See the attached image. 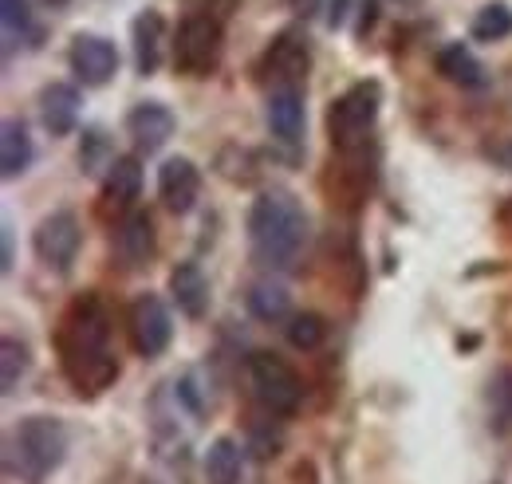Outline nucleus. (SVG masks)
<instances>
[{
    "label": "nucleus",
    "instance_id": "obj_16",
    "mask_svg": "<svg viewBox=\"0 0 512 484\" xmlns=\"http://www.w3.org/2000/svg\"><path fill=\"white\" fill-rule=\"evenodd\" d=\"M79 107H83V99L71 83H48L40 91V122L52 138H67L79 126Z\"/></svg>",
    "mask_w": 512,
    "mask_h": 484
},
{
    "label": "nucleus",
    "instance_id": "obj_1",
    "mask_svg": "<svg viewBox=\"0 0 512 484\" xmlns=\"http://www.w3.org/2000/svg\"><path fill=\"white\" fill-rule=\"evenodd\" d=\"M56 351L64 378L79 394H103L119 382V355L111 347V311L95 292L71 300L56 331Z\"/></svg>",
    "mask_w": 512,
    "mask_h": 484
},
{
    "label": "nucleus",
    "instance_id": "obj_4",
    "mask_svg": "<svg viewBox=\"0 0 512 484\" xmlns=\"http://www.w3.org/2000/svg\"><path fill=\"white\" fill-rule=\"evenodd\" d=\"M379 107H383V87L375 79L347 87L327 107V138H331V150L339 158H367L375 122H379Z\"/></svg>",
    "mask_w": 512,
    "mask_h": 484
},
{
    "label": "nucleus",
    "instance_id": "obj_29",
    "mask_svg": "<svg viewBox=\"0 0 512 484\" xmlns=\"http://www.w3.org/2000/svg\"><path fill=\"white\" fill-rule=\"evenodd\" d=\"M284 4H288V12H296V16H304V20H308V16H316V12H320L323 0H284Z\"/></svg>",
    "mask_w": 512,
    "mask_h": 484
},
{
    "label": "nucleus",
    "instance_id": "obj_7",
    "mask_svg": "<svg viewBox=\"0 0 512 484\" xmlns=\"http://www.w3.org/2000/svg\"><path fill=\"white\" fill-rule=\"evenodd\" d=\"M308 71H312V52H308V40L300 32H280L264 48L260 63H256V75H260V83L268 91H276V87H304Z\"/></svg>",
    "mask_w": 512,
    "mask_h": 484
},
{
    "label": "nucleus",
    "instance_id": "obj_28",
    "mask_svg": "<svg viewBox=\"0 0 512 484\" xmlns=\"http://www.w3.org/2000/svg\"><path fill=\"white\" fill-rule=\"evenodd\" d=\"M485 154L501 166V170H509L512 174V134H505V138H493L489 146H485Z\"/></svg>",
    "mask_w": 512,
    "mask_h": 484
},
{
    "label": "nucleus",
    "instance_id": "obj_26",
    "mask_svg": "<svg viewBox=\"0 0 512 484\" xmlns=\"http://www.w3.org/2000/svg\"><path fill=\"white\" fill-rule=\"evenodd\" d=\"M0 20H4V52H12L16 44H28L32 36L28 0H0Z\"/></svg>",
    "mask_w": 512,
    "mask_h": 484
},
{
    "label": "nucleus",
    "instance_id": "obj_6",
    "mask_svg": "<svg viewBox=\"0 0 512 484\" xmlns=\"http://www.w3.org/2000/svg\"><path fill=\"white\" fill-rule=\"evenodd\" d=\"M249 386H253L256 402L272 414H296L304 402V378L296 374V366L284 363L272 351H253L249 355Z\"/></svg>",
    "mask_w": 512,
    "mask_h": 484
},
{
    "label": "nucleus",
    "instance_id": "obj_22",
    "mask_svg": "<svg viewBox=\"0 0 512 484\" xmlns=\"http://www.w3.org/2000/svg\"><path fill=\"white\" fill-rule=\"evenodd\" d=\"M249 311H253L260 323H280V319H292V296L284 284L276 280H256L249 288Z\"/></svg>",
    "mask_w": 512,
    "mask_h": 484
},
{
    "label": "nucleus",
    "instance_id": "obj_11",
    "mask_svg": "<svg viewBox=\"0 0 512 484\" xmlns=\"http://www.w3.org/2000/svg\"><path fill=\"white\" fill-rule=\"evenodd\" d=\"M138 193H142V166H138V158H130V154L111 158L103 189H99V213L103 217H130Z\"/></svg>",
    "mask_w": 512,
    "mask_h": 484
},
{
    "label": "nucleus",
    "instance_id": "obj_12",
    "mask_svg": "<svg viewBox=\"0 0 512 484\" xmlns=\"http://www.w3.org/2000/svg\"><path fill=\"white\" fill-rule=\"evenodd\" d=\"M111 252L119 260V268H146L158 252V237H154V221L150 213H130L115 225V237H111Z\"/></svg>",
    "mask_w": 512,
    "mask_h": 484
},
{
    "label": "nucleus",
    "instance_id": "obj_31",
    "mask_svg": "<svg viewBox=\"0 0 512 484\" xmlns=\"http://www.w3.org/2000/svg\"><path fill=\"white\" fill-rule=\"evenodd\" d=\"M497 221H501V229H505V233L512 237V197L505 201V205H501V209H497Z\"/></svg>",
    "mask_w": 512,
    "mask_h": 484
},
{
    "label": "nucleus",
    "instance_id": "obj_34",
    "mask_svg": "<svg viewBox=\"0 0 512 484\" xmlns=\"http://www.w3.org/2000/svg\"><path fill=\"white\" fill-rule=\"evenodd\" d=\"M398 4H402V8H414V4H422V0H398Z\"/></svg>",
    "mask_w": 512,
    "mask_h": 484
},
{
    "label": "nucleus",
    "instance_id": "obj_10",
    "mask_svg": "<svg viewBox=\"0 0 512 484\" xmlns=\"http://www.w3.org/2000/svg\"><path fill=\"white\" fill-rule=\"evenodd\" d=\"M67 63L83 87H107L119 71V48L99 32H75L67 48Z\"/></svg>",
    "mask_w": 512,
    "mask_h": 484
},
{
    "label": "nucleus",
    "instance_id": "obj_14",
    "mask_svg": "<svg viewBox=\"0 0 512 484\" xmlns=\"http://www.w3.org/2000/svg\"><path fill=\"white\" fill-rule=\"evenodd\" d=\"M264 122L276 142L296 146L304 134V87H276L264 99Z\"/></svg>",
    "mask_w": 512,
    "mask_h": 484
},
{
    "label": "nucleus",
    "instance_id": "obj_21",
    "mask_svg": "<svg viewBox=\"0 0 512 484\" xmlns=\"http://www.w3.org/2000/svg\"><path fill=\"white\" fill-rule=\"evenodd\" d=\"M245 477V457L233 437H217L205 449V484H241Z\"/></svg>",
    "mask_w": 512,
    "mask_h": 484
},
{
    "label": "nucleus",
    "instance_id": "obj_25",
    "mask_svg": "<svg viewBox=\"0 0 512 484\" xmlns=\"http://www.w3.org/2000/svg\"><path fill=\"white\" fill-rule=\"evenodd\" d=\"M284 335H288V343L296 351H320L323 339H327V323H323V315H316V311H300V315L288 319Z\"/></svg>",
    "mask_w": 512,
    "mask_h": 484
},
{
    "label": "nucleus",
    "instance_id": "obj_17",
    "mask_svg": "<svg viewBox=\"0 0 512 484\" xmlns=\"http://www.w3.org/2000/svg\"><path fill=\"white\" fill-rule=\"evenodd\" d=\"M130 40H134V67L138 75H154L158 63H162V48H166V20L162 12L146 8L134 16L130 24Z\"/></svg>",
    "mask_w": 512,
    "mask_h": 484
},
{
    "label": "nucleus",
    "instance_id": "obj_5",
    "mask_svg": "<svg viewBox=\"0 0 512 484\" xmlns=\"http://www.w3.org/2000/svg\"><path fill=\"white\" fill-rule=\"evenodd\" d=\"M225 52V24L209 8H190L174 32V67L190 79H209Z\"/></svg>",
    "mask_w": 512,
    "mask_h": 484
},
{
    "label": "nucleus",
    "instance_id": "obj_30",
    "mask_svg": "<svg viewBox=\"0 0 512 484\" xmlns=\"http://www.w3.org/2000/svg\"><path fill=\"white\" fill-rule=\"evenodd\" d=\"M347 20V0H331V12H327V28H343Z\"/></svg>",
    "mask_w": 512,
    "mask_h": 484
},
{
    "label": "nucleus",
    "instance_id": "obj_8",
    "mask_svg": "<svg viewBox=\"0 0 512 484\" xmlns=\"http://www.w3.org/2000/svg\"><path fill=\"white\" fill-rule=\"evenodd\" d=\"M79 244H83V229H79V217H75L71 209L48 213V217L36 225V233H32V252H36V260H40L44 268H52V272H67V268L75 264Z\"/></svg>",
    "mask_w": 512,
    "mask_h": 484
},
{
    "label": "nucleus",
    "instance_id": "obj_3",
    "mask_svg": "<svg viewBox=\"0 0 512 484\" xmlns=\"http://www.w3.org/2000/svg\"><path fill=\"white\" fill-rule=\"evenodd\" d=\"M64 453H67L64 422L60 418L32 414V418H24L20 425H12L8 437H4V473L16 477V481L40 484L64 465Z\"/></svg>",
    "mask_w": 512,
    "mask_h": 484
},
{
    "label": "nucleus",
    "instance_id": "obj_33",
    "mask_svg": "<svg viewBox=\"0 0 512 484\" xmlns=\"http://www.w3.org/2000/svg\"><path fill=\"white\" fill-rule=\"evenodd\" d=\"M40 4H48V8H64L67 0H40Z\"/></svg>",
    "mask_w": 512,
    "mask_h": 484
},
{
    "label": "nucleus",
    "instance_id": "obj_15",
    "mask_svg": "<svg viewBox=\"0 0 512 484\" xmlns=\"http://www.w3.org/2000/svg\"><path fill=\"white\" fill-rule=\"evenodd\" d=\"M174 111L166 103H138L127 115V134L130 142L142 150V154H154L162 150L170 138H174Z\"/></svg>",
    "mask_w": 512,
    "mask_h": 484
},
{
    "label": "nucleus",
    "instance_id": "obj_18",
    "mask_svg": "<svg viewBox=\"0 0 512 484\" xmlns=\"http://www.w3.org/2000/svg\"><path fill=\"white\" fill-rule=\"evenodd\" d=\"M170 300L186 319H201L209 311V280L193 260H182L170 272Z\"/></svg>",
    "mask_w": 512,
    "mask_h": 484
},
{
    "label": "nucleus",
    "instance_id": "obj_19",
    "mask_svg": "<svg viewBox=\"0 0 512 484\" xmlns=\"http://www.w3.org/2000/svg\"><path fill=\"white\" fill-rule=\"evenodd\" d=\"M434 67H438V75L449 79V83H457V87H465V91H477V87H485V63L477 60L461 40H453L446 48H438V56H434Z\"/></svg>",
    "mask_w": 512,
    "mask_h": 484
},
{
    "label": "nucleus",
    "instance_id": "obj_23",
    "mask_svg": "<svg viewBox=\"0 0 512 484\" xmlns=\"http://www.w3.org/2000/svg\"><path fill=\"white\" fill-rule=\"evenodd\" d=\"M485 410H489V429L493 433H509L512 429V366L493 370L489 386H485Z\"/></svg>",
    "mask_w": 512,
    "mask_h": 484
},
{
    "label": "nucleus",
    "instance_id": "obj_9",
    "mask_svg": "<svg viewBox=\"0 0 512 484\" xmlns=\"http://www.w3.org/2000/svg\"><path fill=\"white\" fill-rule=\"evenodd\" d=\"M127 323H130V343H134V351L142 359H158L170 347V339H174L170 307L162 303V296H154V292H142L138 300L130 303Z\"/></svg>",
    "mask_w": 512,
    "mask_h": 484
},
{
    "label": "nucleus",
    "instance_id": "obj_13",
    "mask_svg": "<svg viewBox=\"0 0 512 484\" xmlns=\"http://www.w3.org/2000/svg\"><path fill=\"white\" fill-rule=\"evenodd\" d=\"M158 197L170 213L186 217L197 197H201V170L193 166L190 158H166L158 170Z\"/></svg>",
    "mask_w": 512,
    "mask_h": 484
},
{
    "label": "nucleus",
    "instance_id": "obj_24",
    "mask_svg": "<svg viewBox=\"0 0 512 484\" xmlns=\"http://www.w3.org/2000/svg\"><path fill=\"white\" fill-rule=\"evenodd\" d=\"M469 36L481 40V44H497V40L512 36V8L509 4H501V0H497V4H485V8L473 16Z\"/></svg>",
    "mask_w": 512,
    "mask_h": 484
},
{
    "label": "nucleus",
    "instance_id": "obj_27",
    "mask_svg": "<svg viewBox=\"0 0 512 484\" xmlns=\"http://www.w3.org/2000/svg\"><path fill=\"white\" fill-rule=\"evenodd\" d=\"M24 370H28V347L20 339L4 335V343H0V386H4V394H12L20 386Z\"/></svg>",
    "mask_w": 512,
    "mask_h": 484
},
{
    "label": "nucleus",
    "instance_id": "obj_20",
    "mask_svg": "<svg viewBox=\"0 0 512 484\" xmlns=\"http://www.w3.org/2000/svg\"><path fill=\"white\" fill-rule=\"evenodd\" d=\"M32 138H28V126L20 119H4L0 126V174L12 182L20 178L28 166H32Z\"/></svg>",
    "mask_w": 512,
    "mask_h": 484
},
{
    "label": "nucleus",
    "instance_id": "obj_32",
    "mask_svg": "<svg viewBox=\"0 0 512 484\" xmlns=\"http://www.w3.org/2000/svg\"><path fill=\"white\" fill-rule=\"evenodd\" d=\"M0 233H4V272H8L12 268V225H4Z\"/></svg>",
    "mask_w": 512,
    "mask_h": 484
},
{
    "label": "nucleus",
    "instance_id": "obj_2",
    "mask_svg": "<svg viewBox=\"0 0 512 484\" xmlns=\"http://www.w3.org/2000/svg\"><path fill=\"white\" fill-rule=\"evenodd\" d=\"M245 229H249L253 260L260 268H272V272H292L308 248V237H312V221H308V213L292 189L256 193Z\"/></svg>",
    "mask_w": 512,
    "mask_h": 484
}]
</instances>
